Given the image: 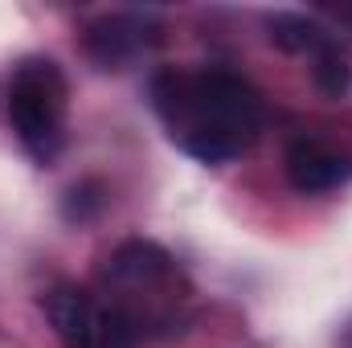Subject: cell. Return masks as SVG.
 <instances>
[{"label":"cell","instance_id":"obj_1","mask_svg":"<svg viewBox=\"0 0 352 348\" xmlns=\"http://www.w3.org/2000/svg\"><path fill=\"white\" fill-rule=\"evenodd\" d=\"M152 107L173 127L180 152L201 164L242 156L263 131V98L234 70H160L152 78Z\"/></svg>","mask_w":352,"mask_h":348},{"label":"cell","instance_id":"obj_2","mask_svg":"<svg viewBox=\"0 0 352 348\" xmlns=\"http://www.w3.org/2000/svg\"><path fill=\"white\" fill-rule=\"evenodd\" d=\"M8 119L16 140L37 156L50 160L62 148V119H66V78L54 62L29 58L16 66L8 90Z\"/></svg>","mask_w":352,"mask_h":348},{"label":"cell","instance_id":"obj_3","mask_svg":"<svg viewBox=\"0 0 352 348\" xmlns=\"http://www.w3.org/2000/svg\"><path fill=\"white\" fill-rule=\"evenodd\" d=\"M45 316L62 348H135L140 328L119 303H98L82 287H54L45 295Z\"/></svg>","mask_w":352,"mask_h":348},{"label":"cell","instance_id":"obj_4","mask_svg":"<svg viewBox=\"0 0 352 348\" xmlns=\"http://www.w3.org/2000/svg\"><path fill=\"white\" fill-rule=\"evenodd\" d=\"M160 33L135 17V12H115V17H102L87 29V54L94 58L98 70H127L148 45H156Z\"/></svg>","mask_w":352,"mask_h":348},{"label":"cell","instance_id":"obj_5","mask_svg":"<svg viewBox=\"0 0 352 348\" xmlns=\"http://www.w3.org/2000/svg\"><path fill=\"white\" fill-rule=\"evenodd\" d=\"M176 279V262L164 246L156 242H144V238H131L123 242L111 259H107V283L115 287H131V291H152V287H164Z\"/></svg>","mask_w":352,"mask_h":348},{"label":"cell","instance_id":"obj_6","mask_svg":"<svg viewBox=\"0 0 352 348\" xmlns=\"http://www.w3.org/2000/svg\"><path fill=\"white\" fill-rule=\"evenodd\" d=\"M287 176L299 193H332L352 180V156H340L316 140H295L287 152Z\"/></svg>","mask_w":352,"mask_h":348},{"label":"cell","instance_id":"obj_7","mask_svg":"<svg viewBox=\"0 0 352 348\" xmlns=\"http://www.w3.org/2000/svg\"><path fill=\"white\" fill-rule=\"evenodd\" d=\"M266 29H270V41L287 54H320L332 41V33L303 12H274L266 21Z\"/></svg>","mask_w":352,"mask_h":348},{"label":"cell","instance_id":"obj_8","mask_svg":"<svg viewBox=\"0 0 352 348\" xmlns=\"http://www.w3.org/2000/svg\"><path fill=\"white\" fill-rule=\"evenodd\" d=\"M316 87L324 90L328 98H340L344 90H349V58H344V50L336 45V41H328L320 54H316Z\"/></svg>","mask_w":352,"mask_h":348},{"label":"cell","instance_id":"obj_9","mask_svg":"<svg viewBox=\"0 0 352 348\" xmlns=\"http://www.w3.org/2000/svg\"><path fill=\"white\" fill-rule=\"evenodd\" d=\"M102 205H107V188L98 184V180H82V184H74L70 193H66V205H62V213H66V221H94L98 213H102Z\"/></svg>","mask_w":352,"mask_h":348},{"label":"cell","instance_id":"obj_10","mask_svg":"<svg viewBox=\"0 0 352 348\" xmlns=\"http://www.w3.org/2000/svg\"><path fill=\"white\" fill-rule=\"evenodd\" d=\"M340 348H352V324H349V332H344V340H340Z\"/></svg>","mask_w":352,"mask_h":348}]
</instances>
